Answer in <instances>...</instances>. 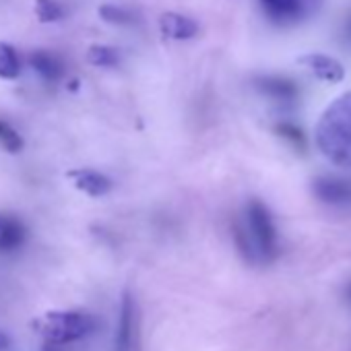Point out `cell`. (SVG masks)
Here are the masks:
<instances>
[{
    "label": "cell",
    "instance_id": "9a60e30c",
    "mask_svg": "<svg viewBox=\"0 0 351 351\" xmlns=\"http://www.w3.org/2000/svg\"><path fill=\"white\" fill-rule=\"evenodd\" d=\"M36 17L42 23H56L64 17V9L56 0H36Z\"/></svg>",
    "mask_w": 351,
    "mask_h": 351
},
{
    "label": "cell",
    "instance_id": "e0dca14e",
    "mask_svg": "<svg viewBox=\"0 0 351 351\" xmlns=\"http://www.w3.org/2000/svg\"><path fill=\"white\" fill-rule=\"evenodd\" d=\"M0 145H3L9 153H19L23 149V138L21 134L11 128L7 122L0 120Z\"/></svg>",
    "mask_w": 351,
    "mask_h": 351
},
{
    "label": "cell",
    "instance_id": "ba28073f",
    "mask_svg": "<svg viewBox=\"0 0 351 351\" xmlns=\"http://www.w3.org/2000/svg\"><path fill=\"white\" fill-rule=\"evenodd\" d=\"M132 339H134V300L128 291H124L120 304V318L116 326L114 351H132Z\"/></svg>",
    "mask_w": 351,
    "mask_h": 351
},
{
    "label": "cell",
    "instance_id": "8992f818",
    "mask_svg": "<svg viewBox=\"0 0 351 351\" xmlns=\"http://www.w3.org/2000/svg\"><path fill=\"white\" fill-rule=\"evenodd\" d=\"M304 69H308L318 81L324 83H341L345 79V69L339 60H335L332 56L320 54V52H312V54H304L298 60Z\"/></svg>",
    "mask_w": 351,
    "mask_h": 351
},
{
    "label": "cell",
    "instance_id": "7c38bea8",
    "mask_svg": "<svg viewBox=\"0 0 351 351\" xmlns=\"http://www.w3.org/2000/svg\"><path fill=\"white\" fill-rule=\"evenodd\" d=\"M29 66L46 81H58L62 75V62L46 50L32 52L29 54Z\"/></svg>",
    "mask_w": 351,
    "mask_h": 351
},
{
    "label": "cell",
    "instance_id": "ac0fdd59",
    "mask_svg": "<svg viewBox=\"0 0 351 351\" xmlns=\"http://www.w3.org/2000/svg\"><path fill=\"white\" fill-rule=\"evenodd\" d=\"M277 132H279L283 138L291 141V145H298V147L304 145V134H302V130H298L293 124H279V126H277Z\"/></svg>",
    "mask_w": 351,
    "mask_h": 351
},
{
    "label": "cell",
    "instance_id": "30bf717a",
    "mask_svg": "<svg viewBox=\"0 0 351 351\" xmlns=\"http://www.w3.org/2000/svg\"><path fill=\"white\" fill-rule=\"evenodd\" d=\"M25 226L19 217L0 213V252L17 250L25 242Z\"/></svg>",
    "mask_w": 351,
    "mask_h": 351
},
{
    "label": "cell",
    "instance_id": "2e32d148",
    "mask_svg": "<svg viewBox=\"0 0 351 351\" xmlns=\"http://www.w3.org/2000/svg\"><path fill=\"white\" fill-rule=\"evenodd\" d=\"M97 13H99L101 21H106V23H110V25H130V23L134 21V17H132L128 11L118 9V7H114V5H104V7H99Z\"/></svg>",
    "mask_w": 351,
    "mask_h": 351
},
{
    "label": "cell",
    "instance_id": "5bb4252c",
    "mask_svg": "<svg viewBox=\"0 0 351 351\" xmlns=\"http://www.w3.org/2000/svg\"><path fill=\"white\" fill-rule=\"evenodd\" d=\"M19 73H21V64L15 48L7 42H0V79L13 81L19 77Z\"/></svg>",
    "mask_w": 351,
    "mask_h": 351
},
{
    "label": "cell",
    "instance_id": "9c48e42d",
    "mask_svg": "<svg viewBox=\"0 0 351 351\" xmlns=\"http://www.w3.org/2000/svg\"><path fill=\"white\" fill-rule=\"evenodd\" d=\"M159 29H161V36H165L167 40H178V42L193 40L199 34L197 21L178 13H163L159 17Z\"/></svg>",
    "mask_w": 351,
    "mask_h": 351
},
{
    "label": "cell",
    "instance_id": "d6986e66",
    "mask_svg": "<svg viewBox=\"0 0 351 351\" xmlns=\"http://www.w3.org/2000/svg\"><path fill=\"white\" fill-rule=\"evenodd\" d=\"M7 347H9V337L0 330V351H7Z\"/></svg>",
    "mask_w": 351,
    "mask_h": 351
},
{
    "label": "cell",
    "instance_id": "6da1fadb",
    "mask_svg": "<svg viewBox=\"0 0 351 351\" xmlns=\"http://www.w3.org/2000/svg\"><path fill=\"white\" fill-rule=\"evenodd\" d=\"M236 244L242 256L252 265H267L277 256L279 238L271 211L258 199L246 203L240 221L234 228Z\"/></svg>",
    "mask_w": 351,
    "mask_h": 351
},
{
    "label": "cell",
    "instance_id": "ffe728a7",
    "mask_svg": "<svg viewBox=\"0 0 351 351\" xmlns=\"http://www.w3.org/2000/svg\"><path fill=\"white\" fill-rule=\"evenodd\" d=\"M345 40L351 44V17H349V21H347V25H345Z\"/></svg>",
    "mask_w": 351,
    "mask_h": 351
},
{
    "label": "cell",
    "instance_id": "44dd1931",
    "mask_svg": "<svg viewBox=\"0 0 351 351\" xmlns=\"http://www.w3.org/2000/svg\"><path fill=\"white\" fill-rule=\"evenodd\" d=\"M347 295H349V300H351V285L347 287Z\"/></svg>",
    "mask_w": 351,
    "mask_h": 351
},
{
    "label": "cell",
    "instance_id": "3957f363",
    "mask_svg": "<svg viewBox=\"0 0 351 351\" xmlns=\"http://www.w3.org/2000/svg\"><path fill=\"white\" fill-rule=\"evenodd\" d=\"M34 330L52 343H71L89 337L95 328V318L81 312H50L32 322Z\"/></svg>",
    "mask_w": 351,
    "mask_h": 351
},
{
    "label": "cell",
    "instance_id": "8fae6325",
    "mask_svg": "<svg viewBox=\"0 0 351 351\" xmlns=\"http://www.w3.org/2000/svg\"><path fill=\"white\" fill-rule=\"evenodd\" d=\"M256 87L269 95L271 99L277 101H293L298 97V87L293 81L283 79V77H261L256 81Z\"/></svg>",
    "mask_w": 351,
    "mask_h": 351
},
{
    "label": "cell",
    "instance_id": "4fadbf2b",
    "mask_svg": "<svg viewBox=\"0 0 351 351\" xmlns=\"http://www.w3.org/2000/svg\"><path fill=\"white\" fill-rule=\"evenodd\" d=\"M87 62L97 69H110L120 62V54L114 46H104V44H93L87 50Z\"/></svg>",
    "mask_w": 351,
    "mask_h": 351
},
{
    "label": "cell",
    "instance_id": "7a4b0ae2",
    "mask_svg": "<svg viewBox=\"0 0 351 351\" xmlns=\"http://www.w3.org/2000/svg\"><path fill=\"white\" fill-rule=\"evenodd\" d=\"M314 141L332 165L351 169V89L324 108L314 128Z\"/></svg>",
    "mask_w": 351,
    "mask_h": 351
},
{
    "label": "cell",
    "instance_id": "277c9868",
    "mask_svg": "<svg viewBox=\"0 0 351 351\" xmlns=\"http://www.w3.org/2000/svg\"><path fill=\"white\" fill-rule=\"evenodd\" d=\"M261 7L275 25H295L318 11L320 0H261Z\"/></svg>",
    "mask_w": 351,
    "mask_h": 351
},
{
    "label": "cell",
    "instance_id": "5b68a950",
    "mask_svg": "<svg viewBox=\"0 0 351 351\" xmlns=\"http://www.w3.org/2000/svg\"><path fill=\"white\" fill-rule=\"evenodd\" d=\"M318 201L335 207H351V180L339 176H318L312 182Z\"/></svg>",
    "mask_w": 351,
    "mask_h": 351
},
{
    "label": "cell",
    "instance_id": "52a82bcc",
    "mask_svg": "<svg viewBox=\"0 0 351 351\" xmlns=\"http://www.w3.org/2000/svg\"><path fill=\"white\" fill-rule=\"evenodd\" d=\"M66 178L73 180L75 189L89 195V197H106L112 191V180L101 171L89 169V167H79L66 173Z\"/></svg>",
    "mask_w": 351,
    "mask_h": 351
}]
</instances>
